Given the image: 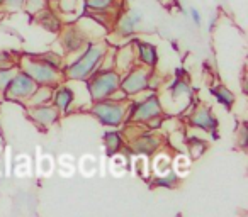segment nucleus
Listing matches in <instances>:
<instances>
[{"label":"nucleus","mask_w":248,"mask_h":217,"mask_svg":"<svg viewBox=\"0 0 248 217\" xmlns=\"http://www.w3.org/2000/svg\"><path fill=\"white\" fill-rule=\"evenodd\" d=\"M107 4H109V0H90V5L93 7H104Z\"/></svg>","instance_id":"15"},{"label":"nucleus","mask_w":248,"mask_h":217,"mask_svg":"<svg viewBox=\"0 0 248 217\" xmlns=\"http://www.w3.org/2000/svg\"><path fill=\"white\" fill-rule=\"evenodd\" d=\"M141 51L145 53V55H143V58H145L148 63H152L153 59H155V56H150V55H152V53H153V49H152V48H148V46L141 44Z\"/></svg>","instance_id":"13"},{"label":"nucleus","mask_w":248,"mask_h":217,"mask_svg":"<svg viewBox=\"0 0 248 217\" xmlns=\"http://www.w3.org/2000/svg\"><path fill=\"white\" fill-rule=\"evenodd\" d=\"M32 90H34V83H32V80H29L28 76L21 75L17 76V78L14 80V83H12V95H28V93H31Z\"/></svg>","instance_id":"4"},{"label":"nucleus","mask_w":248,"mask_h":217,"mask_svg":"<svg viewBox=\"0 0 248 217\" xmlns=\"http://www.w3.org/2000/svg\"><path fill=\"white\" fill-rule=\"evenodd\" d=\"M141 80H143V75H140V73H135L133 76H129L128 82L124 83V88L128 90V92H138V90L143 87V85H138V82H141Z\"/></svg>","instance_id":"5"},{"label":"nucleus","mask_w":248,"mask_h":217,"mask_svg":"<svg viewBox=\"0 0 248 217\" xmlns=\"http://www.w3.org/2000/svg\"><path fill=\"white\" fill-rule=\"evenodd\" d=\"M189 168H190V163H189V159H187L186 156H179V158L175 159V170H177V173H179L180 176L187 175Z\"/></svg>","instance_id":"6"},{"label":"nucleus","mask_w":248,"mask_h":217,"mask_svg":"<svg viewBox=\"0 0 248 217\" xmlns=\"http://www.w3.org/2000/svg\"><path fill=\"white\" fill-rule=\"evenodd\" d=\"M112 170L116 175H121L123 170H126V163H124L123 156H116V158L112 159Z\"/></svg>","instance_id":"10"},{"label":"nucleus","mask_w":248,"mask_h":217,"mask_svg":"<svg viewBox=\"0 0 248 217\" xmlns=\"http://www.w3.org/2000/svg\"><path fill=\"white\" fill-rule=\"evenodd\" d=\"M99 56H100V49L99 48H93V49H90L89 53L85 55V58H82L78 63H77L75 66H72V70H70V75L72 76H83V75H87V73L92 70V66L95 65V61L99 59Z\"/></svg>","instance_id":"1"},{"label":"nucleus","mask_w":248,"mask_h":217,"mask_svg":"<svg viewBox=\"0 0 248 217\" xmlns=\"http://www.w3.org/2000/svg\"><path fill=\"white\" fill-rule=\"evenodd\" d=\"M93 161H95V159H93L92 156H85V158L82 159V170L85 175H92V173L95 172L97 165Z\"/></svg>","instance_id":"9"},{"label":"nucleus","mask_w":248,"mask_h":217,"mask_svg":"<svg viewBox=\"0 0 248 217\" xmlns=\"http://www.w3.org/2000/svg\"><path fill=\"white\" fill-rule=\"evenodd\" d=\"M155 172L158 173V175H165V173L169 172V158H167V156H158V158H156Z\"/></svg>","instance_id":"8"},{"label":"nucleus","mask_w":248,"mask_h":217,"mask_svg":"<svg viewBox=\"0 0 248 217\" xmlns=\"http://www.w3.org/2000/svg\"><path fill=\"white\" fill-rule=\"evenodd\" d=\"M116 88V76L112 73H104L102 76L95 80V83L92 85V92L95 97H106L109 95L112 90Z\"/></svg>","instance_id":"2"},{"label":"nucleus","mask_w":248,"mask_h":217,"mask_svg":"<svg viewBox=\"0 0 248 217\" xmlns=\"http://www.w3.org/2000/svg\"><path fill=\"white\" fill-rule=\"evenodd\" d=\"M72 99V95H70L66 90H63V92H60V95H58V99H56V102L60 103V107H63L65 109L66 105H68V100Z\"/></svg>","instance_id":"12"},{"label":"nucleus","mask_w":248,"mask_h":217,"mask_svg":"<svg viewBox=\"0 0 248 217\" xmlns=\"http://www.w3.org/2000/svg\"><path fill=\"white\" fill-rule=\"evenodd\" d=\"M156 112H158V109H156V103L153 102V100H150V102H146L145 105L141 107V111L138 112V117H146V116L156 114Z\"/></svg>","instance_id":"7"},{"label":"nucleus","mask_w":248,"mask_h":217,"mask_svg":"<svg viewBox=\"0 0 248 217\" xmlns=\"http://www.w3.org/2000/svg\"><path fill=\"white\" fill-rule=\"evenodd\" d=\"M190 14H192V17L196 19V22H197V24H201V17H199V12H197L196 9H192V11H190Z\"/></svg>","instance_id":"16"},{"label":"nucleus","mask_w":248,"mask_h":217,"mask_svg":"<svg viewBox=\"0 0 248 217\" xmlns=\"http://www.w3.org/2000/svg\"><path fill=\"white\" fill-rule=\"evenodd\" d=\"M51 168H53L51 158H48V156H45V158H41V163H39V170H41V173H45V175H48V173H51Z\"/></svg>","instance_id":"11"},{"label":"nucleus","mask_w":248,"mask_h":217,"mask_svg":"<svg viewBox=\"0 0 248 217\" xmlns=\"http://www.w3.org/2000/svg\"><path fill=\"white\" fill-rule=\"evenodd\" d=\"M97 116H99L104 122H107V124H117L121 116H123V112H121L119 107L100 105V107H97Z\"/></svg>","instance_id":"3"},{"label":"nucleus","mask_w":248,"mask_h":217,"mask_svg":"<svg viewBox=\"0 0 248 217\" xmlns=\"http://www.w3.org/2000/svg\"><path fill=\"white\" fill-rule=\"evenodd\" d=\"M119 145V139H117V134H109V146H112V149L117 148Z\"/></svg>","instance_id":"14"}]
</instances>
